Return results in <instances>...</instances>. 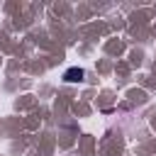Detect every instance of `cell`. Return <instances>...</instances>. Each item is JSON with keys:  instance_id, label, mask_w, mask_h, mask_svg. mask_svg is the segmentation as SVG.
Returning a JSON list of instances; mask_svg holds the SVG:
<instances>
[{"instance_id": "obj_1", "label": "cell", "mask_w": 156, "mask_h": 156, "mask_svg": "<svg viewBox=\"0 0 156 156\" xmlns=\"http://www.w3.org/2000/svg\"><path fill=\"white\" fill-rule=\"evenodd\" d=\"M83 78H85V71L78 68V66H71V68L63 71V80H66V83H80Z\"/></svg>"}]
</instances>
